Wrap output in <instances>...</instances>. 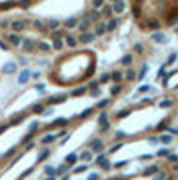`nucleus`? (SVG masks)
Here are the masks:
<instances>
[{
	"label": "nucleus",
	"mask_w": 178,
	"mask_h": 180,
	"mask_svg": "<svg viewBox=\"0 0 178 180\" xmlns=\"http://www.w3.org/2000/svg\"><path fill=\"white\" fill-rule=\"evenodd\" d=\"M42 2L44 0H0V14L14 12V10H28V8H34Z\"/></svg>",
	"instance_id": "f03ea898"
},
{
	"label": "nucleus",
	"mask_w": 178,
	"mask_h": 180,
	"mask_svg": "<svg viewBox=\"0 0 178 180\" xmlns=\"http://www.w3.org/2000/svg\"><path fill=\"white\" fill-rule=\"evenodd\" d=\"M96 54L92 50H74L58 56L50 70L48 80L54 86L60 88H72L78 84H84L96 72Z\"/></svg>",
	"instance_id": "f257e3e1"
}]
</instances>
